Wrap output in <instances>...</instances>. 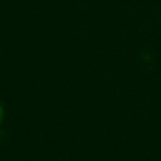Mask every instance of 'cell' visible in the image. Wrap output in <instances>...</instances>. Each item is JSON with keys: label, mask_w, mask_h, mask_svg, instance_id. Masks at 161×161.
<instances>
[{"label": "cell", "mask_w": 161, "mask_h": 161, "mask_svg": "<svg viewBox=\"0 0 161 161\" xmlns=\"http://www.w3.org/2000/svg\"><path fill=\"white\" fill-rule=\"evenodd\" d=\"M3 108H1V106H0V122H1V119H3Z\"/></svg>", "instance_id": "1"}]
</instances>
